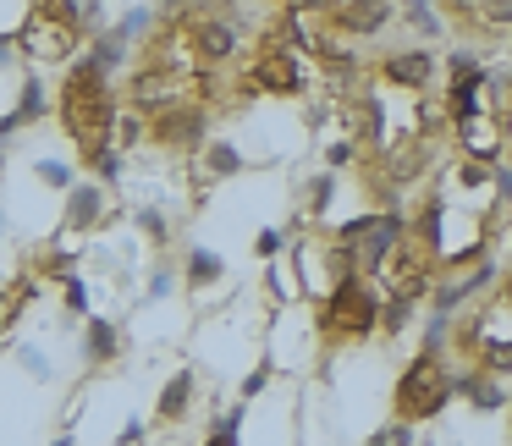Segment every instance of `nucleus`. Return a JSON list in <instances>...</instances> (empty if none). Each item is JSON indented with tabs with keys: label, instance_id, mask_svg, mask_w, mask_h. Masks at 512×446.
Here are the masks:
<instances>
[{
	"label": "nucleus",
	"instance_id": "obj_11",
	"mask_svg": "<svg viewBox=\"0 0 512 446\" xmlns=\"http://www.w3.org/2000/svg\"><path fill=\"white\" fill-rule=\"evenodd\" d=\"M457 149L479 160H501V94L496 78L474 72L457 89Z\"/></svg>",
	"mask_w": 512,
	"mask_h": 446
},
{
	"label": "nucleus",
	"instance_id": "obj_1",
	"mask_svg": "<svg viewBox=\"0 0 512 446\" xmlns=\"http://www.w3.org/2000/svg\"><path fill=\"white\" fill-rule=\"evenodd\" d=\"M347 182L369 210H402L457 149V89L424 45H364L336 72Z\"/></svg>",
	"mask_w": 512,
	"mask_h": 446
},
{
	"label": "nucleus",
	"instance_id": "obj_6",
	"mask_svg": "<svg viewBox=\"0 0 512 446\" xmlns=\"http://www.w3.org/2000/svg\"><path fill=\"white\" fill-rule=\"evenodd\" d=\"M281 12L298 23V34L309 39V50L325 67L342 72L364 45H375L391 0H281Z\"/></svg>",
	"mask_w": 512,
	"mask_h": 446
},
{
	"label": "nucleus",
	"instance_id": "obj_4",
	"mask_svg": "<svg viewBox=\"0 0 512 446\" xmlns=\"http://www.w3.org/2000/svg\"><path fill=\"white\" fill-rule=\"evenodd\" d=\"M435 347L452 358L463 386H512V254L463 292Z\"/></svg>",
	"mask_w": 512,
	"mask_h": 446
},
{
	"label": "nucleus",
	"instance_id": "obj_3",
	"mask_svg": "<svg viewBox=\"0 0 512 446\" xmlns=\"http://www.w3.org/2000/svg\"><path fill=\"white\" fill-rule=\"evenodd\" d=\"M402 237L424 254L435 292L474 287L507 259L512 237V177L501 160L452 155L424 177V188L402 204Z\"/></svg>",
	"mask_w": 512,
	"mask_h": 446
},
{
	"label": "nucleus",
	"instance_id": "obj_13",
	"mask_svg": "<svg viewBox=\"0 0 512 446\" xmlns=\"http://www.w3.org/2000/svg\"><path fill=\"white\" fill-rule=\"evenodd\" d=\"M507 441H512V391H507Z\"/></svg>",
	"mask_w": 512,
	"mask_h": 446
},
{
	"label": "nucleus",
	"instance_id": "obj_14",
	"mask_svg": "<svg viewBox=\"0 0 512 446\" xmlns=\"http://www.w3.org/2000/svg\"><path fill=\"white\" fill-rule=\"evenodd\" d=\"M210 446H232V441H210Z\"/></svg>",
	"mask_w": 512,
	"mask_h": 446
},
{
	"label": "nucleus",
	"instance_id": "obj_12",
	"mask_svg": "<svg viewBox=\"0 0 512 446\" xmlns=\"http://www.w3.org/2000/svg\"><path fill=\"white\" fill-rule=\"evenodd\" d=\"M496 94H501V166L512 177V67L496 78Z\"/></svg>",
	"mask_w": 512,
	"mask_h": 446
},
{
	"label": "nucleus",
	"instance_id": "obj_8",
	"mask_svg": "<svg viewBox=\"0 0 512 446\" xmlns=\"http://www.w3.org/2000/svg\"><path fill=\"white\" fill-rule=\"evenodd\" d=\"M17 50L34 67H72L83 50V12L78 0H23L17 17Z\"/></svg>",
	"mask_w": 512,
	"mask_h": 446
},
{
	"label": "nucleus",
	"instance_id": "obj_7",
	"mask_svg": "<svg viewBox=\"0 0 512 446\" xmlns=\"http://www.w3.org/2000/svg\"><path fill=\"white\" fill-rule=\"evenodd\" d=\"M386 309L391 303H386V292H380V281L353 265L336 287H325L320 298H314V336H320L325 353H342V347L369 342V336L380 331V314Z\"/></svg>",
	"mask_w": 512,
	"mask_h": 446
},
{
	"label": "nucleus",
	"instance_id": "obj_5",
	"mask_svg": "<svg viewBox=\"0 0 512 446\" xmlns=\"http://www.w3.org/2000/svg\"><path fill=\"white\" fill-rule=\"evenodd\" d=\"M116 116H122V100L111 89V72L100 61L78 56L72 67H61V83H56V122H61V138L72 144L78 166H100L105 149H111V133H116Z\"/></svg>",
	"mask_w": 512,
	"mask_h": 446
},
{
	"label": "nucleus",
	"instance_id": "obj_10",
	"mask_svg": "<svg viewBox=\"0 0 512 446\" xmlns=\"http://www.w3.org/2000/svg\"><path fill=\"white\" fill-rule=\"evenodd\" d=\"M457 391V369L452 358L441 353V347H424V353H413L408 364H402L397 386H391V419L408 430V424H430L435 413L452 402Z\"/></svg>",
	"mask_w": 512,
	"mask_h": 446
},
{
	"label": "nucleus",
	"instance_id": "obj_2",
	"mask_svg": "<svg viewBox=\"0 0 512 446\" xmlns=\"http://www.w3.org/2000/svg\"><path fill=\"white\" fill-rule=\"evenodd\" d=\"M237 67L243 45L210 0H166L127 61L122 111L149 149L188 155L232 105Z\"/></svg>",
	"mask_w": 512,
	"mask_h": 446
},
{
	"label": "nucleus",
	"instance_id": "obj_9",
	"mask_svg": "<svg viewBox=\"0 0 512 446\" xmlns=\"http://www.w3.org/2000/svg\"><path fill=\"white\" fill-rule=\"evenodd\" d=\"M446 39L474 56L512 50V0H424Z\"/></svg>",
	"mask_w": 512,
	"mask_h": 446
}]
</instances>
